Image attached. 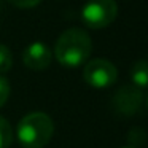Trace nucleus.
I'll use <instances>...</instances> for the list:
<instances>
[{
	"label": "nucleus",
	"instance_id": "obj_13",
	"mask_svg": "<svg viewBox=\"0 0 148 148\" xmlns=\"http://www.w3.org/2000/svg\"><path fill=\"white\" fill-rule=\"evenodd\" d=\"M147 107H148V97H147Z\"/></svg>",
	"mask_w": 148,
	"mask_h": 148
},
{
	"label": "nucleus",
	"instance_id": "obj_1",
	"mask_svg": "<svg viewBox=\"0 0 148 148\" xmlns=\"http://www.w3.org/2000/svg\"><path fill=\"white\" fill-rule=\"evenodd\" d=\"M92 42L88 32L80 27H70L59 35L54 46V56L64 67H80L89 59Z\"/></svg>",
	"mask_w": 148,
	"mask_h": 148
},
{
	"label": "nucleus",
	"instance_id": "obj_3",
	"mask_svg": "<svg viewBox=\"0 0 148 148\" xmlns=\"http://www.w3.org/2000/svg\"><path fill=\"white\" fill-rule=\"evenodd\" d=\"M118 16L116 0H88L81 8V21L89 29H103Z\"/></svg>",
	"mask_w": 148,
	"mask_h": 148
},
{
	"label": "nucleus",
	"instance_id": "obj_4",
	"mask_svg": "<svg viewBox=\"0 0 148 148\" xmlns=\"http://www.w3.org/2000/svg\"><path fill=\"white\" fill-rule=\"evenodd\" d=\"M83 78L89 86L96 88V89H103V88H110L116 83L118 70L110 61L97 58L84 65Z\"/></svg>",
	"mask_w": 148,
	"mask_h": 148
},
{
	"label": "nucleus",
	"instance_id": "obj_5",
	"mask_svg": "<svg viewBox=\"0 0 148 148\" xmlns=\"http://www.w3.org/2000/svg\"><path fill=\"white\" fill-rule=\"evenodd\" d=\"M142 105H143V94H142V89L135 88L134 84H126L119 88L112 99V107L115 113L124 118L138 113Z\"/></svg>",
	"mask_w": 148,
	"mask_h": 148
},
{
	"label": "nucleus",
	"instance_id": "obj_11",
	"mask_svg": "<svg viewBox=\"0 0 148 148\" xmlns=\"http://www.w3.org/2000/svg\"><path fill=\"white\" fill-rule=\"evenodd\" d=\"M8 97H10V83L7 81V78L0 75V108L7 103Z\"/></svg>",
	"mask_w": 148,
	"mask_h": 148
},
{
	"label": "nucleus",
	"instance_id": "obj_6",
	"mask_svg": "<svg viewBox=\"0 0 148 148\" xmlns=\"http://www.w3.org/2000/svg\"><path fill=\"white\" fill-rule=\"evenodd\" d=\"M53 59V51L43 42H34L24 49L23 61L24 65L32 70H45Z\"/></svg>",
	"mask_w": 148,
	"mask_h": 148
},
{
	"label": "nucleus",
	"instance_id": "obj_10",
	"mask_svg": "<svg viewBox=\"0 0 148 148\" xmlns=\"http://www.w3.org/2000/svg\"><path fill=\"white\" fill-rule=\"evenodd\" d=\"M13 65V54L7 45L0 43V73L8 72Z\"/></svg>",
	"mask_w": 148,
	"mask_h": 148
},
{
	"label": "nucleus",
	"instance_id": "obj_12",
	"mask_svg": "<svg viewBox=\"0 0 148 148\" xmlns=\"http://www.w3.org/2000/svg\"><path fill=\"white\" fill-rule=\"evenodd\" d=\"M13 5H16V7L19 8H30V7H35V5H38L42 0H10Z\"/></svg>",
	"mask_w": 148,
	"mask_h": 148
},
{
	"label": "nucleus",
	"instance_id": "obj_9",
	"mask_svg": "<svg viewBox=\"0 0 148 148\" xmlns=\"http://www.w3.org/2000/svg\"><path fill=\"white\" fill-rule=\"evenodd\" d=\"M147 142V132L142 127H132L127 134V143L131 148H137L140 145H145Z\"/></svg>",
	"mask_w": 148,
	"mask_h": 148
},
{
	"label": "nucleus",
	"instance_id": "obj_14",
	"mask_svg": "<svg viewBox=\"0 0 148 148\" xmlns=\"http://www.w3.org/2000/svg\"><path fill=\"white\" fill-rule=\"evenodd\" d=\"M124 148H131V147H124Z\"/></svg>",
	"mask_w": 148,
	"mask_h": 148
},
{
	"label": "nucleus",
	"instance_id": "obj_2",
	"mask_svg": "<svg viewBox=\"0 0 148 148\" xmlns=\"http://www.w3.org/2000/svg\"><path fill=\"white\" fill-rule=\"evenodd\" d=\"M54 134V123L43 112L27 113L18 123L16 137L23 148H43Z\"/></svg>",
	"mask_w": 148,
	"mask_h": 148
},
{
	"label": "nucleus",
	"instance_id": "obj_8",
	"mask_svg": "<svg viewBox=\"0 0 148 148\" xmlns=\"http://www.w3.org/2000/svg\"><path fill=\"white\" fill-rule=\"evenodd\" d=\"M14 138V131L11 127V124L3 118L0 116V148H10L13 143Z\"/></svg>",
	"mask_w": 148,
	"mask_h": 148
},
{
	"label": "nucleus",
	"instance_id": "obj_7",
	"mask_svg": "<svg viewBox=\"0 0 148 148\" xmlns=\"http://www.w3.org/2000/svg\"><path fill=\"white\" fill-rule=\"evenodd\" d=\"M132 84L138 89L148 88V61H137L131 67Z\"/></svg>",
	"mask_w": 148,
	"mask_h": 148
}]
</instances>
